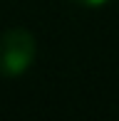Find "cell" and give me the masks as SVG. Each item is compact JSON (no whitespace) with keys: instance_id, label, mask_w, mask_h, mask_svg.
I'll return each instance as SVG.
<instances>
[{"instance_id":"6da1fadb","label":"cell","mask_w":119,"mask_h":121,"mask_svg":"<svg viewBox=\"0 0 119 121\" xmlns=\"http://www.w3.org/2000/svg\"><path fill=\"white\" fill-rule=\"evenodd\" d=\"M37 52L35 37L23 27H13V30L0 35V74L5 77H18L32 64Z\"/></svg>"},{"instance_id":"7a4b0ae2","label":"cell","mask_w":119,"mask_h":121,"mask_svg":"<svg viewBox=\"0 0 119 121\" xmlns=\"http://www.w3.org/2000/svg\"><path fill=\"white\" fill-rule=\"evenodd\" d=\"M72 3H79V5H84V8H99L107 0H72Z\"/></svg>"}]
</instances>
